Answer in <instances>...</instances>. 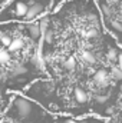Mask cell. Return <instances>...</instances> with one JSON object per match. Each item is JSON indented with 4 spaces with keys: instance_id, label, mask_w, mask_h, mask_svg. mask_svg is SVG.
Returning <instances> with one entry per match:
<instances>
[{
    "instance_id": "6da1fadb",
    "label": "cell",
    "mask_w": 122,
    "mask_h": 123,
    "mask_svg": "<svg viewBox=\"0 0 122 123\" xmlns=\"http://www.w3.org/2000/svg\"><path fill=\"white\" fill-rule=\"evenodd\" d=\"M40 37V19L30 23H0V120L14 93L47 79L39 55Z\"/></svg>"
},
{
    "instance_id": "7a4b0ae2",
    "label": "cell",
    "mask_w": 122,
    "mask_h": 123,
    "mask_svg": "<svg viewBox=\"0 0 122 123\" xmlns=\"http://www.w3.org/2000/svg\"><path fill=\"white\" fill-rule=\"evenodd\" d=\"M66 0H7L0 10V23H30L53 13Z\"/></svg>"
}]
</instances>
